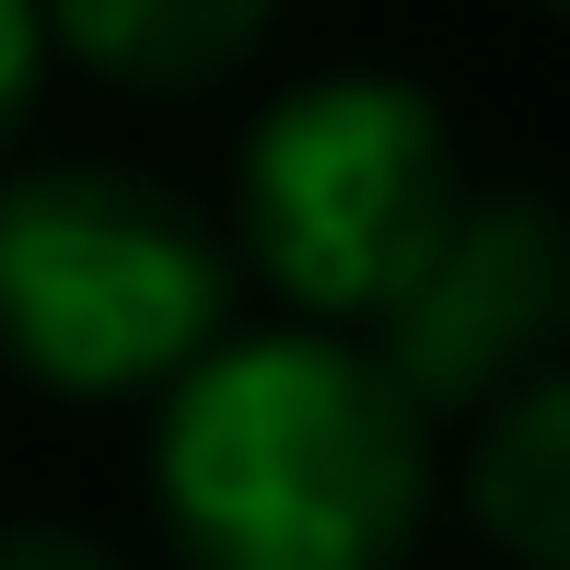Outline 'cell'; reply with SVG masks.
Instances as JSON below:
<instances>
[{
	"label": "cell",
	"instance_id": "cell-1",
	"mask_svg": "<svg viewBox=\"0 0 570 570\" xmlns=\"http://www.w3.org/2000/svg\"><path fill=\"white\" fill-rule=\"evenodd\" d=\"M151 501L198 570H396L431 512V420L326 326L233 338L164 384Z\"/></svg>",
	"mask_w": 570,
	"mask_h": 570
},
{
	"label": "cell",
	"instance_id": "cell-2",
	"mask_svg": "<svg viewBox=\"0 0 570 570\" xmlns=\"http://www.w3.org/2000/svg\"><path fill=\"white\" fill-rule=\"evenodd\" d=\"M233 256L140 164L0 175V361L59 396H140L222 350Z\"/></svg>",
	"mask_w": 570,
	"mask_h": 570
},
{
	"label": "cell",
	"instance_id": "cell-3",
	"mask_svg": "<svg viewBox=\"0 0 570 570\" xmlns=\"http://www.w3.org/2000/svg\"><path fill=\"white\" fill-rule=\"evenodd\" d=\"M233 210H245V256L292 303L384 315L407 292V268L443 245V222L465 210V175L420 82L326 70V82H292L245 128Z\"/></svg>",
	"mask_w": 570,
	"mask_h": 570
},
{
	"label": "cell",
	"instance_id": "cell-4",
	"mask_svg": "<svg viewBox=\"0 0 570 570\" xmlns=\"http://www.w3.org/2000/svg\"><path fill=\"white\" fill-rule=\"evenodd\" d=\"M570 315V233L548 198H465L443 245L407 268V292L373 315V361L407 407H501L524 373H548Z\"/></svg>",
	"mask_w": 570,
	"mask_h": 570
},
{
	"label": "cell",
	"instance_id": "cell-5",
	"mask_svg": "<svg viewBox=\"0 0 570 570\" xmlns=\"http://www.w3.org/2000/svg\"><path fill=\"white\" fill-rule=\"evenodd\" d=\"M47 47H70L82 70H106L117 94H210L268 47L279 0H36Z\"/></svg>",
	"mask_w": 570,
	"mask_h": 570
},
{
	"label": "cell",
	"instance_id": "cell-6",
	"mask_svg": "<svg viewBox=\"0 0 570 570\" xmlns=\"http://www.w3.org/2000/svg\"><path fill=\"white\" fill-rule=\"evenodd\" d=\"M465 512L512 570H559L570 548V384L559 373H524L489 407V443L465 465Z\"/></svg>",
	"mask_w": 570,
	"mask_h": 570
},
{
	"label": "cell",
	"instance_id": "cell-7",
	"mask_svg": "<svg viewBox=\"0 0 570 570\" xmlns=\"http://www.w3.org/2000/svg\"><path fill=\"white\" fill-rule=\"evenodd\" d=\"M36 82H47V12L36 0H0V140L36 117Z\"/></svg>",
	"mask_w": 570,
	"mask_h": 570
},
{
	"label": "cell",
	"instance_id": "cell-8",
	"mask_svg": "<svg viewBox=\"0 0 570 570\" xmlns=\"http://www.w3.org/2000/svg\"><path fill=\"white\" fill-rule=\"evenodd\" d=\"M0 570H128V559L82 524H0Z\"/></svg>",
	"mask_w": 570,
	"mask_h": 570
}]
</instances>
